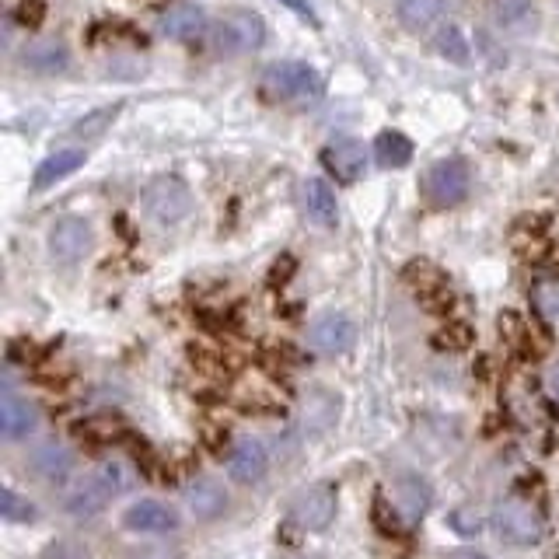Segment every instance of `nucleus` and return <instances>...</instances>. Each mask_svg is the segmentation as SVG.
<instances>
[{"label":"nucleus","instance_id":"obj_7","mask_svg":"<svg viewBox=\"0 0 559 559\" xmlns=\"http://www.w3.org/2000/svg\"><path fill=\"white\" fill-rule=\"evenodd\" d=\"M91 252V224L77 214H67L49 228V256L60 266L81 263Z\"/></svg>","mask_w":559,"mask_h":559},{"label":"nucleus","instance_id":"obj_36","mask_svg":"<svg viewBox=\"0 0 559 559\" xmlns=\"http://www.w3.org/2000/svg\"><path fill=\"white\" fill-rule=\"evenodd\" d=\"M553 392H556V399H559V367L553 371Z\"/></svg>","mask_w":559,"mask_h":559},{"label":"nucleus","instance_id":"obj_5","mask_svg":"<svg viewBox=\"0 0 559 559\" xmlns=\"http://www.w3.org/2000/svg\"><path fill=\"white\" fill-rule=\"evenodd\" d=\"M332 518H336V486L332 483H311L290 500V521L301 532H325Z\"/></svg>","mask_w":559,"mask_h":559},{"label":"nucleus","instance_id":"obj_8","mask_svg":"<svg viewBox=\"0 0 559 559\" xmlns=\"http://www.w3.org/2000/svg\"><path fill=\"white\" fill-rule=\"evenodd\" d=\"M353 339H357V325H353L346 315H339V311H325V315H318L308 329L311 350L325 353V357L346 353L353 346Z\"/></svg>","mask_w":559,"mask_h":559},{"label":"nucleus","instance_id":"obj_21","mask_svg":"<svg viewBox=\"0 0 559 559\" xmlns=\"http://www.w3.org/2000/svg\"><path fill=\"white\" fill-rule=\"evenodd\" d=\"M304 210L315 224L322 228H336L339 221V203H336V189L325 179H308L304 182Z\"/></svg>","mask_w":559,"mask_h":559},{"label":"nucleus","instance_id":"obj_14","mask_svg":"<svg viewBox=\"0 0 559 559\" xmlns=\"http://www.w3.org/2000/svg\"><path fill=\"white\" fill-rule=\"evenodd\" d=\"M123 525L140 535H161V532H175V528H179V514L168 504H158V500H140V504H133L130 511L123 514Z\"/></svg>","mask_w":559,"mask_h":559},{"label":"nucleus","instance_id":"obj_2","mask_svg":"<svg viewBox=\"0 0 559 559\" xmlns=\"http://www.w3.org/2000/svg\"><path fill=\"white\" fill-rule=\"evenodd\" d=\"M266 42V25L256 11H228L210 25V46L217 56H249Z\"/></svg>","mask_w":559,"mask_h":559},{"label":"nucleus","instance_id":"obj_23","mask_svg":"<svg viewBox=\"0 0 559 559\" xmlns=\"http://www.w3.org/2000/svg\"><path fill=\"white\" fill-rule=\"evenodd\" d=\"M374 158L381 168H406L413 161V140L402 130H385L374 140Z\"/></svg>","mask_w":559,"mask_h":559},{"label":"nucleus","instance_id":"obj_17","mask_svg":"<svg viewBox=\"0 0 559 559\" xmlns=\"http://www.w3.org/2000/svg\"><path fill=\"white\" fill-rule=\"evenodd\" d=\"M430 507V490L420 476H402L392 486V511L399 514L402 525H416Z\"/></svg>","mask_w":559,"mask_h":559},{"label":"nucleus","instance_id":"obj_31","mask_svg":"<svg viewBox=\"0 0 559 559\" xmlns=\"http://www.w3.org/2000/svg\"><path fill=\"white\" fill-rule=\"evenodd\" d=\"M0 514H4L7 521H32L35 507L28 504L25 497H18L14 490H4V493H0Z\"/></svg>","mask_w":559,"mask_h":559},{"label":"nucleus","instance_id":"obj_25","mask_svg":"<svg viewBox=\"0 0 559 559\" xmlns=\"http://www.w3.org/2000/svg\"><path fill=\"white\" fill-rule=\"evenodd\" d=\"M500 21L511 32H528L539 21V7L535 0H500Z\"/></svg>","mask_w":559,"mask_h":559},{"label":"nucleus","instance_id":"obj_35","mask_svg":"<svg viewBox=\"0 0 559 559\" xmlns=\"http://www.w3.org/2000/svg\"><path fill=\"white\" fill-rule=\"evenodd\" d=\"M451 559H486V556H479V553H455Z\"/></svg>","mask_w":559,"mask_h":559},{"label":"nucleus","instance_id":"obj_29","mask_svg":"<svg viewBox=\"0 0 559 559\" xmlns=\"http://www.w3.org/2000/svg\"><path fill=\"white\" fill-rule=\"evenodd\" d=\"M7 14H11L18 25L35 28L46 18V0H11V4H7Z\"/></svg>","mask_w":559,"mask_h":559},{"label":"nucleus","instance_id":"obj_12","mask_svg":"<svg viewBox=\"0 0 559 559\" xmlns=\"http://www.w3.org/2000/svg\"><path fill=\"white\" fill-rule=\"evenodd\" d=\"M161 32L175 42H200L210 35V18H207V11L196 4H175V7H168V14L161 18Z\"/></svg>","mask_w":559,"mask_h":559},{"label":"nucleus","instance_id":"obj_13","mask_svg":"<svg viewBox=\"0 0 559 559\" xmlns=\"http://www.w3.org/2000/svg\"><path fill=\"white\" fill-rule=\"evenodd\" d=\"M21 67H25L28 74L53 77L70 67V53L60 39H35L21 49Z\"/></svg>","mask_w":559,"mask_h":559},{"label":"nucleus","instance_id":"obj_16","mask_svg":"<svg viewBox=\"0 0 559 559\" xmlns=\"http://www.w3.org/2000/svg\"><path fill=\"white\" fill-rule=\"evenodd\" d=\"M84 161H88V154H84L81 147H63V151H53L49 158H42L39 168H35L32 189L35 193H46V189H53L56 182L70 179L77 168H84Z\"/></svg>","mask_w":559,"mask_h":559},{"label":"nucleus","instance_id":"obj_27","mask_svg":"<svg viewBox=\"0 0 559 559\" xmlns=\"http://www.w3.org/2000/svg\"><path fill=\"white\" fill-rule=\"evenodd\" d=\"M116 116H119V105H112V109L88 112V116L77 119V123H74V137H98V133L109 130V126L116 123Z\"/></svg>","mask_w":559,"mask_h":559},{"label":"nucleus","instance_id":"obj_11","mask_svg":"<svg viewBox=\"0 0 559 559\" xmlns=\"http://www.w3.org/2000/svg\"><path fill=\"white\" fill-rule=\"evenodd\" d=\"M109 497H112L109 486L98 479V472H91V476L77 479L74 486H67V493H63V511H67L70 518H95V514L109 504Z\"/></svg>","mask_w":559,"mask_h":559},{"label":"nucleus","instance_id":"obj_1","mask_svg":"<svg viewBox=\"0 0 559 559\" xmlns=\"http://www.w3.org/2000/svg\"><path fill=\"white\" fill-rule=\"evenodd\" d=\"M322 74H318L311 63H273L270 70H263V81H259V91H263L266 102H283V105H311L315 98H322Z\"/></svg>","mask_w":559,"mask_h":559},{"label":"nucleus","instance_id":"obj_20","mask_svg":"<svg viewBox=\"0 0 559 559\" xmlns=\"http://www.w3.org/2000/svg\"><path fill=\"white\" fill-rule=\"evenodd\" d=\"M266 465H270L266 448L259 441H252V437L238 441L228 455V472L235 483H259V479L266 476Z\"/></svg>","mask_w":559,"mask_h":559},{"label":"nucleus","instance_id":"obj_22","mask_svg":"<svg viewBox=\"0 0 559 559\" xmlns=\"http://www.w3.org/2000/svg\"><path fill=\"white\" fill-rule=\"evenodd\" d=\"M444 7H448V0H395V18L409 32H427L444 14Z\"/></svg>","mask_w":559,"mask_h":559},{"label":"nucleus","instance_id":"obj_15","mask_svg":"<svg viewBox=\"0 0 559 559\" xmlns=\"http://www.w3.org/2000/svg\"><path fill=\"white\" fill-rule=\"evenodd\" d=\"M186 504L196 521H214V518H221L224 507H228V493H224V486L217 483V479L196 476L186 483Z\"/></svg>","mask_w":559,"mask_h":559},{"label":"nucleus","instance_id":"obj_34","mask_svg":"<svg viewBox=\"0 0 559 559\" xmlns=\"http://www.w3.org/2000/svg\"><path fill=\"white\" fill-rule=\"evenodd\" d=\"M283 4H287L290 11H297V14H301L304 21H315V11H311V4H308V0H283Z\"/></svg>","mask_w":559,"mask_h":559},{"label":"nucleus","instance_id":"obj_4","mask_svg":"<svg viewBox=\"0 0 559 559\" xmlns=\"http://www.w3.org/2000/svg\"><path fill=\"white\" fill-rule=\"evenodd\" d=\"M140 207H144L147 221L161 224V228H175V224L186 221L189 210H193V193H189L186 182L175 179V175H161V179H154L151 186L144 189Z\"/></svg>","mask_w":559,"mask_h":559},{"label":"nucleus","instance_id":"obj_3","mask_svg":"<svg viewBox=\"0 0 559 559\" xmlns=\"http://www.w3.org/2000/svg\"><path fill=\"white\" fill-rule=\"evenodd\" d=\"M423 200L434 210H451L458 203H465L472 189V172L465 158H441L427 168L423 175Z\"/></svg>","mask_w":559,"mask_h":559},{"label":"nucleus","instance_id":"obj_19","mask_svg":"<svg viewBox=\"0 0 559 559\" xmlns=\"http://www.w3.org/2000/svg\"><path fill=\"white\" fill-rule=\"evenodd\" d=\"M28 469H32L42 483H63V479L74 472V451L56 441H46L28 455Z\"/></svg>","mask_w":559,"mask_h":559},{"label":"nucleus","instance_id":"obj_9","mask_svg":"<svg viewBox=\"0 0 559 559\" xmlns=\"http://www.w3.org/2000/svg\"><path fill=\"white\" fill-rule=\"evenodd\" d=\"M322 165L336 182L353 186V182H357L360 175H364V168H367V151H364V144H360V140L339 137L322 151Z\"/></svg>","mask_w":559,"mask_h":559},{"label":"nucleus","instance_id":"obj_10","mask_svg":"<svg viewBox=\"0 0 559 559\" xmlns=\"http://www.w3.org/2000/svg\"><path fill=\"white\" fill-rule=\"evenodd\" d=\"M402 280L413 287V294L420 297L423 304H427L430 311H444L451 308V287H448V277H444L437 266L430 263H409L406 273H402Z\"/></svg>","mask_w":559,"mask_h":559},{"label":"nucleus","instance_id":"obj_6","mask_svg":"<svg viewBox=\"0 0 559 559\" xmlns=\"http://www.w3.org/2000/svg\"><path fill=\"white\" fill-rule=\"evenodd\" d=\"M497 532L500 539L514 542V546H535L546 535V521H542V511L532 500L511 497L497 511Z\"/></svg>","mask_w":559,"mask_h":559},{"label":"nucleus","instance_id":"obj_32","mask_svg":"<svg viewBox=\"0 0 559 559\" xmlns=\"http://www.w3.org/2000/svg\"><path fill=\"white\" fill-rule=\"evenodd\" d=\"M539 311L546 318L559 322V283H549V287L539 290Z\"/></svg>","mask_w":559,"mask_h":559},{"label":"nucleus","instance_id":"obj_28","mask_svg":"<svg viewBox=\"0 0 559 559\" xmlns=\"http://www.w3.org/2000/svg\"><path fill=\"white\" fill-rule=\"evenodd\" d=\"M77 434H84L91 444H109V441H116V437L123 434V423L109 420V416H98V420H88L84 427H77Z\"/></svg>","mask_w":559,"mask_h":559},{"label":"nucleus","instance_id":"obj_24","mask_svg":"<svg viewBox=\"0 0 559 559\" xmlns=\"http://www.w3.org/2000/svg\"><path fill=\"white\" fill-rule=\"evenodd\" d=\"M434 49L448 63H469L472 60V46H469V39H465V32L458 25H444L441 32L434 35Z\"/></svg>","mask_w":559,"mask_h":559},{"label":"nucleus","instance_id":"obj_33","mask_svg":"<svg viewBox=\"0 0 559 559\" xmlns=\"http://www.w3.org/2000/svg\"><path fill=\"white\" fill-rule=\"evenodd\" d=\"M46 559H88V549L77 546V542H56L46 553Z\"/></svg>","mask_w":559,"mask_h":559},{"label":"nucleus","instance_id":"obj_30","mask_svg":"<svg viewBox=\"0 0 559 559\" xmlns=\"http://www.w3.org/2000/svg\"><path fill=\"white\" fill-rule=\"evenodd\" d=\"M469 343H472V329L469 325H462V322L444 325V329L434 336V346H441V350H465Z\"/></svg>","mask_w":559,"mask_h":559},{"label":"nucleus","instance_id":"obj_26","mask_svg":"<svg viewBox=\"0 0 559 559\" xmlns=\"http://www.w3.org/2000/svg\"><path fill=\"white\" fill-rule=\"evenodd\" d=\"M98 479H102L105 486H109V493L112 497H119V493H126L133 486V472H130V465L126 462H116V458H109V462H102L98 465Z\"/></svg>","mask_w":559,"mask_h":559},{"label":"nucleus","instance_id":"obj_18","mask_svg":"<svg viewBox=\"0 0 559 559\" xmlns=\"http://www.w3.org/2000/svg\"><path fill=\"white\" fill-rule=\"evenodd\" d=\"M35 427H39V409L28 399H21V395L4 392V399H0V434H4L7 441H21V437H28Z\"/></svg>","mask_w":559,"mask_h":559}]
</instances>
